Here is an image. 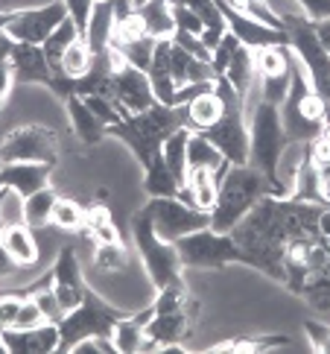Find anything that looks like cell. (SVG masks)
Wrapping results in <instances>:
<instances>
[{
	"label": "cell",
	"instance_id": "obj_1",
	"mask_svg": "<svg viewBox=\"0 0 330 354\" xmlns=\"http://www.w3.org/2000/svg\"><path fill=\"white\" fill-rule=\"evenodd\" d=\"M231 237L260 270L316 310H330V202L263 196Z\"/></svg>",
	"mask_w": 330,
	"mask_h": 354
},
{
	"label": "cell",
	"instance_id": "obj_2",
	"mask_svg": "<svg viewBox=\"0 0 330 354\" xmlns=\"http://www.w3.org/2000/svg\"><path fill=\"white\" fill-rule=\"evenodd\" d=\"M269 194L278 196L275 185L266 179L258 167H251V164H231L220 179L217 202H213V208H211V229L231 232L234 225Z\"/></svg>",
	"mask_w": 330,
	"mask_h": 354
},
{
	"label": "cell",
	"instance_id": "obj_3",
	"mask_svg": "<svg viewBox=\"0 0 330 354\" xmlns=\"http://www.w3.org/2000/svg\"><path fill=\"white\" fill-rule=\"evenodd\" d=\"M187 126V106H161L155 103L146 111H137V115H129L126 120L108 126V135L120 138L135 153V158L141 161V167L155 158L161 153L164 141L175 132Z\"/></svg>",
	"mask_w": 330,
	"mask_h": 354
},
{
	"label": "cell",
	"instance_id": "obj_4",
	"mask_svg": "<svg viewBox=\"0 0 330 354\" xmlns=\"http://www.w3.org/2000/svg\"><path fill=\"white\" fill-rule=\"evenodd\" d=\"M287 138H284V123H281V106L258 100L251 109V123H249V164L258 167L266 179L275 185L278 196H289V187L281 179V158L287 153Z\"/></svg>",
	"mask_w": 330,
	"mask_h": 354
},
{
	"label": "cell",
	"instance_id": "obj_5",
	"mask_svg": "<svg viewBox=\"0 0 330 354\" xmlns=\"http://www.w3.org/2000/svg\"><path fill=\"white\" fill-rule=\"evenodd\" d=\"M281 123L287 144H313L324 129V106L295 56L289 62V91L281 103Z\"/></svg>",
	"mask_w": 330,
	"mask_h": 354
},
{
	"label": "cell",
	"instance_id": "obj_6",
	"mask_svg": "<svg viewBox=\"0 0 330 354\" xmlns=\"http://www.w3.org/2000/svg\"><path fill=\"white\" fill-rule=\"evenodd\" d=\"M284 30L289 35V50L301 62L304 73L313 85V91L319 94L324 106V126H330V50L319 41V35L313 30V21L295 12V15H284Z\"/></svg>",
	"mask_w": 330,
	"mask_h": 354
},
{
	"label": "cell",
	"instance_id": "obj_7",
	"mask_svg": "<svg viewBox=\"0 0 330 354\" xmlns=\"http://www.w3.org/2000/svg\"><path fill=\"white\" fill-rule=\"evenodd\" d=\"M132 237H135L137 255H141L144 267H146V275H149V281L155 284V290L184 287V281H182V261H179V252H175V243L158 237L146 208H141L132 217Z\"/></svg>",
	"mask_w": 330,
	"mask_h": 354
},
{
	"label": "cell",
	"instance_id": "obj_8",
	"mask_svg": "<svg viewBox=\"0 0 330 354\" xmlns=\"http://www.w3.org/2000/svg\"><path fill=\"white\" fill-rule=\"evenodd\" d=\"M126 316H129L126 310L108 305L103 296L85 287L82 301L73 310H68L65 319L59 322V351H73V346L88 337H111L114 325Z\"/></svg>",
	"mask_w": 330,
	"mask_h": 354
},
{
	"label": "cell",
	"instance_id": "obj_9",
	"mask_svg": "<svg viewBox=\"0 0 330 354\" xmlns=\"http://www.w3.org/2000/svg\"><path fill=\"white\" fill-rule=\"evenodd\" d=\"M173 243L182 267L187 270H222L228 263H246L249 267L246 249L231 237V232H213L208 225V229L190 232Z\"/></svg>",
	"mask_w": 330,
	"mask_h": 354
},
{
	"label": "cell",
	"instance_id": "obj_10",
	"mask_svg": "<svg viewBox=\"0 0 330 354\" xmlns=\"http://www.w3.org/2000/svg\"><path fill=\"white\" fill-rule=\"evenodd\" d=\"M65 18H68L65 0H50V3H41V6L0 12V27L9 32L12 41L44 44L50 39V32H53Z\"/></svg>",
	"mask_w": 330,
	"mask_h": 354
},
{
	"label": "cell",
	"instance_id": "obj_11",
	"mask_svg": "<svg viewBox=\"0 0 330 354\" xmlns=\"http://www.w3.org/2000/svg\"><path fill=\"white\" fill-rule=\"evenodd\" d=\"M146 214L152 217V225L161 240H179L190 232H199V229H208L211 225V214L208 211H199L193 205H184L179 196H155L146 202Z\"/></svg>",
	"mask_w": 330,
	"mask_h": 354
},
{
	"label": "cell",
	"instance_id": "obj_12",
	"mask_svg": "<svg viewBox=\"0 0 330 354\" xmlns=\"http://www.w3.org/2000/svg\"><path fill=\"white\" fill-rule=\"evenodd\" d=\"M59 158V141L56 132L44 129V126H18L12 129L3 144H0V161L12 164V161H41V164H53L56 167Z\"/></svg>",
	"mask_w": 330,
	"mask_h": 354
},
{
	"label": "cell",
	"instance_id": "obj_13",
	"mask_svg": "<svg viewBox=\"0 0 330 354\" xmlns=\"http://www.w3.org/2000/svg\"><path fill=\"white\" fill-rule=\"evenodd\" d=\"M111 88H114V106L120 109L123 118L137 115V111H146L158 103L155 91L149 85V77L144 71L132 68L129 62H123L120 68H114V77H111Z\"/></svg>",
	"mask_w": 330,
	"mask_h": 354
},
{
	"label": "cell",
	"instance_id": "obj_14",
	"mask_svg": "<svg viewBox=\"0 0 330 354\" xmlns=\"http://www.w3.org/2000/svg\"><path fill=\"white\" fill-rule=\"evenodd\" d=\"M199 313V305L193 299L187 301L179 310H167V313H152V319L146 322V346L144 351H152L155 346H182L184 339L193 334V319Z\"/></svg>",
	"mask_w": 330,
	"mask_h": 354
},
{
	"label": "cell",
	"instance_id": "obj_15",
	"mask_svg": "<svg viewBox=\"0 0 330 354\" xmlns=\"http://www.w3.org/2000/svg\"><path fill=\"white\" fill-rule=\"evenodd\" d=\"M213 3L220 6L222 18L228 24V32L237 35L240 44H246L249 50H260V47H278V44H289V35L284 30H275V27H266V24L255 21L243 15V12H237L225 3V0H213Z\"/></svg>",
	"mask_w": 330,
	"mask_h": 354
},
{
	"label": "cell",
	"instance_id": "obj_16",
	"mask_svg": "<svg viewBox=\"0 0 330 354\" xmlns=\"http://www.w3.org/2000/svg\"><path fill=\"white\" fill-rule=\"evenodd\" d=\"M53 293L59 299L61 310H73L85 296V278L79 270V258H76V249L65 246L59 252V258L53 263Z\"/></svg>",
	"mask_w": 330,
	"mask_h": 354
},
{
	"label": "cell",
	"instance_id": "obj_17",
	"mask_svg": "<svg viewBox=\"0 0 330 354\" xmlns=\"http://www.w3.org/2000/svg\"><path fill=\"white\" fill-rule=\"evenodd\" d=\"M0 339L9 354H50L59 351V325L41 322L35 328H0Z\"/></svg>",
	"mask_w": 330,
	"mask_h": 354
},
{
	"label": "cell",
	"instance_id": "obj_18",
	"mask_svg": "<svg viewBox=\"0 0 330 354\" xmlns=\"http://www.w3.org/2000/svg\"><path fill=\"white\" fill-rule=\"evenodd\" d=\"M9 65H12V77H15V82L50 88V82H53V77H56V73L50 71V65H47L41 44H21V41H15L12 56H9Z\"/></svg>",
	"mask_w": 330,
	"mask_h": 354
},
{
	"label": "cell",
	"instance_id": "obj_19",
	"mask_svg": "<svg viewBox=\"0 0 330 354\" xmlns=\"http://www.w3.org/2000/svg\"><path fill=\"white\" fill-rule=\"evenodd\" d=\"M53 164H41V161H12L0 167V185L9 191L21 194L23 199L32 196L35 191H41L50 182Z\"/></svg>",
	"mask_w": 330,
	"mask_h": 354
},
{
	"label": "cell",
	"instance_id": "obj_20",
	"mask_svg": "<svg viewBox=\"0 0 330 354\" xmlns=\"http://www.w3.org/2000/svg\"><path fill=\"white\" fill-rule=\"evenodd\" d=\"M170 47H173V39H158L155 41V53H152V65L146 71L149 77V85L155 91V100L161 106H173L175 100V82H173V71H170Z\"/></svg>",
	"mask_w": 330,
	"mask_h": 354
},
{
	"label": "cell",
	"instance_id": "obj_21",
	"mask_svg": "<svg viewBox=\"0 0 330 354\" xmlns=\"http://www.w3.org/2000/svg\"><path fill=\"white\" fill-rule=\"evenodd\" d=\"M228 167H231V164L225 161V156L220 153V149L213 147L202 132L190 129V138H187V173L190 170H211L213 176H217V182H220Z\"/></svg>",
	"mask_w": 330,
	"mask_h": 354
},
{
	"label": "cell",
	"instance_id": "obj_22",
	"mask_svg": "<svg viewBox=\"0 0 330 354\" xmlns=\"http://www.w3.org/2000/svg\"><path fill=\"white\" fill-rule=\"evenodd\" d=\"M155 308H146L141 313H129L126 319H120L111 331V343L120 354H135V351H144L146 346V322L152 319Z\"/></svg>",
	"mask_w": 330,
	"mask_h": 354
},
{
	"label": "cell",
	"instance_id": "obj_23",
	"mask_svg": "<svg viewBox=\"0 0 330 354\" xmlns=\"http://www.w3.org/2000/svg\"><path fill=\"white\" fill-rule=\"evenodd\" d=\"M65 109H68V118H70L73 132H76V138H79L82 144L94 147V144H99V141H103V138L108 135V126L99 120L91 109H88V103H85L82 97L65 100Z\"/></svg>",
	"mask_w": 330,
	"mask_h": 354
},
{
	"label": "cell",
	"instance_id": "obj_24",
	"mask_svg": "<svg viewBox=\"0 0 330 354\" xmlns=\"http://www.w3.org/2000/svg\"><path fill=\"white\" fill-rule=\"evenodd\" d=\"M170 71H173L175 88L190 85V82H213V80H217V73H213L211 62H202L196 56H190L187 50H182L175 41L170 47Z\"/></svg>",
	"mask_w": 330,
	"mask_h": 354
},
{
	"label": "cell",
	"instance_id": "obj_25",
	"mask_svg": "<svg viewBox=\"0 0 330 354\" xmlns=\"http://www.w3.org/2000/svg\"><path fill=\"white\" fill-rule=\"evenodd\" d=\"M111 30H114V9H111V0H97L94 12H91V21H88V30H85V44H88V50H91L94 56L108 53Z\"/></svg>",
	"mask_w": 330,
	"mask_h": 354
},
{
	"label": "cell",
	"instance_id": "obj_26",
	"mask_svg": "<svg viewBox=\"0 0 330 354\" xmlns=\"http://www.w3.org/2000/svg\"><path fill=\"white\" fill-rule=\"evenodd\" d=\"M222 77L231 82V88L240 94L249 103V91H251V85H255V77H258V71H255V53L246 47V44H240L234 50V56L231 62H228V68Z\"/></svg>",
	"mask_w": 330,
	"mask_h": 354
},
{
	"label": "cell",
	"instance_id": "obj_27",
	"mask_svg": "<svg viewBox=\"0 0 330 354\" xmlns=\"http://www.w3.org/2000/svg\"><path fill=\"white\" fill-rule=\"evenodd\" d=\"M144 191L149 194V199H155V196H179L182 182L175 179L173 170L167 167V161H164V153H158V156L144 167Z\"/></svg>",
	"mask_w": 330,
	"mask_h": 354
},
{
	"label": "cell",
	"instance_id": "obj_28",
	"mask_svg": "<svg viewBox=\"0 0 330 354\" xmlns=\"http://www.w3.org/2000/svg\"><path fill=\"white\" fill-rule=\"evenodd\" d=\"M0 240H3L6 252H9V255L21 263V267H32V263L38 261V246H35L32 229H30L27 223L6 225L3 234H0Z\"/></svg>",
	"mask_w": 330,
	"mask_h": 354
},
{
	"label": "cell",
	"instance_id": "obj_29",
	"mask_svg": "<svg viewBox=\"0 0 330 354\" xmlns=\"http://www.w3.org/2000/svg\"><path fill=\"white\" fill-rule=\"evenodd\" d=\"M220 118H222V97L217 94V88H211V91L199 94L196 100L187 103V129L202 132L217 123Z\"/></svg>",
	"mask_w": 330,
	"mask_h": 354
},
{
	"label": "cell",
	"instance_id": "obj_30",
	"mask_svg": "<svg viewBox=\"0 0 330 354\" xmlns=\"http://www.w3.org/2000/svg\"><path fill=\"white\" fill-rule=\"evenodd\" d=\"M146 32L152 39H173L175 32V21H173V6L170 0H146L144 6H137Z\"/></svg>",
	"mask_w": 330,
	"mask_h": 354
},
{
	"label": "cell",
	"instance_id": "obj_31",
	"mask_svg": "<svg viewBox=\"0 0 330 354\" xmlns=\"http://www.w3.org/2000/svg\"><path fill=\"white\" fill-rule=\"evenodd\" d=\"M76 39H82L79 30H76V24H73L70 18H65V21H61L53 32H50V39L41 44L47 65H50V71H53L56 77L61 73V56H65V50H68Z\"/></svg>",
	"mask_w": 330,
	"mask_h": 354
},
{
	"label": "cell",
	"instance_id": "obj_32",
	"mask_svg": "<svg viewBox=\"0 0 330 354\" xmlns=\"http://www.w3.org/2000/svg\"><path fill=\"white\" fill-rule=\"evenodd\" d=\"M187 138H190V129H187V126H182V129H175L167 141H164V147H161L164 161H167V167L173 170V176L182 185L187 182Z\"/></svg>",
	"mask_w": 330,
	"mask_h": 354
},
{
	"label": "cell",
	"instance_id": "obj_33",
	"mask_svg": "<svg viewBox=\"0 0 330 354\" xmlns=\"http://www.w3.org/2000/svg\"><path fill=\"white\" fill-rule=\"evenodd\" d=\"M56 191L53 187H41V191H35L32 196L23 199V223L30 225V229H41V225L50 223L53 217V205H56Z\"/></svg>",
	"mask_w": 330,
	"mask_h": 354
},
{
	"label": "cell",
	"instance_id": "obj_34",
	"mask_svg": "<svg viewBox=\"0 0 330 354\" xmlns=\"http://www.w3.org/2000/svg\"><path fill=\"white\" fill-rule=\"evenodd\" d=\"M155 41L158 39H152V35H141V39H132V41H117V44H108V47H114L117 53L129 62L132 68H137V71H149V65H152V53H155Z\"/></svg>",
	"mask_w": 330,
	"mask_h": 354
},
{
	"label": "cell",
	"instance_id": "obj_35",
	"mask_svg": "<svg viewBox=\"0 0 330 354\" xmlns=\"http://www.w3.org/2000/svg\"><path fill=\"white\" fill-rule=\"evenodd\" d=\"M126 263H129V252L120 240H114V243H97V252H94V267L103 270V272H120L126 270Z\"/></svg>",
	"mask_w": 330,
	"mask_h": 354
},
{
	"label": "cell",
	"instance_id": "obj_36",
	"mask_svg": "<svg viewBox=\"0 0 330 354\" xmlns=\"http://www.w3.org/2000/svg\"><path fill=\"white\" fill-rule=\"evenodd\" d=\"M91 62H94V53L88 50L85 39H76L68 50H65V56H61V73L65 77H82V73L91 68Z\"/></svg>",
	"mask_w": 330,
	"mask_h": 354
},
{
	"label": "cell",
	"instance_id": "obj_37",
	"mask_svg": "<svg viewBox=\"0 0 330 354\" xmlns=\"http://www.w3.org/2000/svg\"><path fill=\"white\" fill-rule=\"evenodd\" d=\"M50 223L59 225V229H65V232H73V229H82V223H85V208L79 205V202H73V199H56V205H53V217H50Z\"/></svg>",
	"mask_w": 330,
	"mask_h": 354
},
{
	"label": "cell",
	"instance_id": "obj_38",
	"mask_svg": "<svg viewBox=\"0 0 330 354\" xmlns=\"http://www.w3.org/2000/svg\"><path fill=\"white\" fill-rule=\"evenodd\" d=\"M275 346H289V337H249L217 346V351H269Z\"/></svg>",
	"mask_w": 330,
	"mask_h": 354
},
{
	"label": "cell",
	"instance_id": "obj_39",
	"mask_svg": "<svg viewBox=\"0 0 330 354\" xmlns=\"http://www.w3.org/2000/svg\"><path fill=\"white\" fill-rule=\"evenodd\" d=\"M287 91H289V71L287 73H275V77H260V100H266V103L281 106Z\"/></svg>",
	"mask_w": 330,
	"mask_h": 354
},
{
	"label": "cell",
	"instance_id": "obj_40",
	"mask_svg": "<svg viewBox=\"0 0 330 354\" xmlns=\"http://www.w3.org/2000/svg\"><path fill=\"white\" fill-rule=\"evenodd\" d=\"M237 47H240V41H237L234 32H225L222 41L213 47V53H211V68H213V73H217V77H222V73H225L228 62H231V56H234Z\"/></svg>",
	"mask_w": 330,
	"mask_h": 354
},
{
	"label": "cell",
	"instance_id": "obj_41",
	"mask_svg": "<svg viewBox=\"0 0 330 354\" xmlns=\"http://www.w3.org/2000/svg\"><path fill=\"white\" fill-rule=\"evenodd\" d=\"M32 299L38 301V308H41V313H44L47 322H56V325H59L61 319H65V310H61L59 299H56V293H53V287L38 290V293H32Z\"/></svg>",
	"mask_w": 330,
	"mask_h": 354
},
{
	"label": "cell",
	"instance_id": "obj_42",
	"mask_svg": "<svg viewBox=\"0 0 330 354\" xmlns=\"http://www.w3.org/2000/svg\"><path fill=\"white\" fill-rule=\"evenodd\" d=\"M85 103H88V109L94 111V115L103 120L106 126H114V123H120V120H126L123 115H120V109L111 103V100H106V97H82Z\"/></svg>",
	"mask_w": 330,
	"mask_h": 354
},
{
	"label": "cell",
	"instance_id": "obj_43",
	"mask_svg": "<svg viewBox=\"0 0 330 354\" xmlns=\"http://www.w3.org/2000/svg\"><path fill=\"white\" fill-rule=\"evenodd\" d=\"M94 3H97V0H65V6H68V18L76 24V30H79V35H82V39H85L88 21H91Z\"/></svg>",
	"mask_w": 330,
	"mask_h": 354
},
{
	"label": "cell",
	"instance_id": "obj_44",
	"mask_svg": "<svg viewBox=\"0 0 330 354\" xmlns=\"http://www.w3.org/2000/svg\"><path fill=\"white\" fill-rule=\"evenodd\" d=\"M173 21H175V30H182V32H190V35L205 32V24H202L196 12H190L187 6H173Z\"/></svg>",
	"mask_w": 330,
	"mask_h": 354
},
{
	"label": "cell",
	"instance_id": "obj_45",
	"mask_svg": "<svg viewBox=\"0 0 330 354\" xmlns=\"http://www.w3.org/2000/svg\"><path fill=\"white\" fill-rule=\"evenodd\" d=\"M173 41L179 44L182 50H187L190 56H196V59H202V62H211V50H208L205 44H202L199 35H190V32L175 30V32H173Z\"/></svg>",
	"mask_w": 330,
	"mask_h": 354
},
{
	"label": "cell",
	"instance_id": "obj_46",
	"mask_svg": "<svg viewBox=\"0 0 330 354\" xmlns=\"http://www.w3.org/2000/svg\"><path fill=\"white\" fill-rule=\"evenodd\" d=\"M41 322H47L41 308H38V301L32 296H27V299H23V305H21V310H18V319H15V325H12V328H35V325H41Z\"/></svg>",
	"mask_w": 330,
	"mask_h": 354
},
{
	"label": "cell",
	"instance_id": "obj_47",
	"mask_svg": "<svg viewBox=\"0 0 330 354\" xmlns=\"http://www.w3.org/2000/svg\"><path fill=\"white\" fill-rule=\"evenodd\" d=\"M304 331L310 337V346L313 351H322V354H330V328L316 322V319H307L304 322Z\"/></svg>",
	"mask_w": 330,
	"mask_h": 354
},
{
	"label": "cell",
	"instance_id": "obj_48",
	"mask_svg": "<svg viewBox=\"0 0 330 354\" xmlns=\"http://www.w3.org/2000/svg\"><path fill=\"white\" fill-rule=\"evenodd\" d=\"M23 305V299L15 293H0V328H12L18 319V310Z\"/></svg>",
	"mask_w": 330,
	"mask_h": 354
},
{
	"label": "cell",
	"instance_id": "obj_49",
	"mask_svg": "<svg viewBox=\"0 0 330 354\" xmlns=\"http://www.w3.org/2000/svg\"><path fill=\"white\" fill-rule=\"evenodd\" d=\"M295 3L313 24L316 21H330V0H295Z\"/></svg>",
	"mask_w": 330,
	"mask_h": 354
},
{
	"label": "cell",
	"instance_id": "obj_50",
	"mask_svg": "<svg viewBox=\"0 0 330 354\" xmlns=\"http://www.w3.org/2000/svg\"><path fill=\"white\" fill-rule=\"evenodd\" d=\"M21 270V263L15 261L6 252V246H3V240H0V278H9V275H15Z\"/></svg>",
	"mask_w": 330,
	"mask_h": 354
},
{
	"label": "cell",
	"instance_id": "obj_51",
	"mask_svg": "<svg viewBox=\"0 0 330 354\" xmlns=\"http://www.w3.org/2000/svg\"><path fill=\"white\" fill-rule=\"evenodd\" d=\"M12 82H15V77H12V65L9 62H0V109H3V103H6Z\"/></svg>",
	"mask_w": 330,
	"mask_h": 354
},
{
	"label": "cell",
	"instance_id": "obj_52",
	"mask_svg": "<svg viewBox=\"0 0 330 354\" xmlns=\"http://www.w3.org/2000/svg\"><path fill=\"white\" fill-rule=\"evenodd\" d=\"M94 240H97V243H114V240H117V229H114L111 223L99 225V229L94 232Z\"/></svg>",
	"mask_w": 330,
	"mask_h": 354
},
{
	"label": "cell",
	"instance_id": "obj_53",
	"mask_svg": "<svg viewBox=\"0 0 330 354\" xmlns=\"http://www.w3.org/2000/svg\"><path fill=\"white\" fill-rule=\"evenodd\" d=\"M12 47H15V41H12V39H9V32L0 27V62H9Z\"/></svg>",
	"mask_w": 330,
	"mask_h": 354
},
{
	"label": "cell",
	"instance_id": "obj_54",
	"mask_svg": "<svg viewBox=\"0 0 330 354\" xmlns=\"http://www.w3.org/2000/svg\"><path fill=\"white\" fill-rule=\"evenodd\" d=\"M313 30H316V35H319V41L330 50V21H316Z\"/></svg>",
	"mask_w": 330,
	"mask_h": 354
},
{
	"label": "cell",
	"instance_id": "obj_55",
	"mask_svg": "<svg viewBox=\"0 0 330 354\" xmlns=\"http://www.w3.org/2000/svg\"><path fill=\"white\" fill-rule=\"evenodd\" d=\"M0 199H3V196H0ZM3 229H6V223H3V217H0V234H3Z\"/></svg>",
	"mask_w": 330,
	"mask_h": 354
},
{
	"label": "cell",
	"instance_id": "obj_56",
	"mask_svg": "<svg viewBox=\"0 0 330 354\" xmlns=\"http://www.w3.org/2000/svg\"><path fill=\"white\" fill-rule=\"evenodd\" d=\"M132 3H135V9H137V6H144V3H146V0H132Z\"/></svg>",
	"mask_w": 330,
	"mask_h": 354
}]
</instances>
